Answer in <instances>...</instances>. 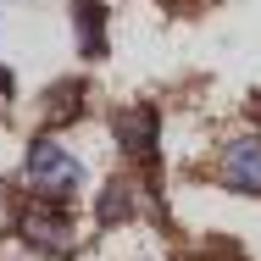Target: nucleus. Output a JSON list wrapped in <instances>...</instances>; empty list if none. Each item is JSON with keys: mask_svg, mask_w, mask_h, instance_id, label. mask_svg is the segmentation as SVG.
Wrapping results in <instances>:
<instances>
[{"mask_svg": "<svg viewBox=\"0 0 261 261\" xmlns=\"http://www.w3.org/2000/svg\"><path fill=\"white\" fill-rule=\"evenodd\" d=\"M78 178L84 172H78V156L72 150H61L56 139H34V150H28V184L39 195H56L61 200V195L78 189Z\"/></svg>", "mask_w": 261, "mask_h": 261, "instance_id": "nucleus-1", "label": "nucleus"}, {"mask_svg": "<svg viewBox=\"0 0 261 261\" xmlns=\"http://www.w3.org/2000/svg\"><path fill=\"white\" fill-rule=\"evenodd\" d=\"M17 233H22L28 250H45V256L72 250V222H67V211H50V206H22L17 211Z\"/></svg>", "mask_w": 261, "mask_h": 261, "instance_id": "nucleus-2", "label": "nucleus"}, {"mask_svg": "<svg viewBox=\"0 0 261 261\" xmlns=\"http://www.w3.org/2000/svg\"><path fill=\"white\" fill-rule=\"evenodd\" d=\"M156 134H161V128H156V111H150V106H134V111L117 117V145H122L134 161L156 156Z\"/></svg>", "mask_w": 261, "mask_h": 261, "instance_id": "nucleus-3", "label": "nucleus"}, {"mask_svg": "<svg viewBox=\"0 0 261 261\" xmlns=\"http://www.w3.org/2000/svg\"><path fill=\"white\" fill-rule=\"evenodd\" d=\"M222 178H228V189H239V195H261V139H239V145H228V156H222Z\"/></svg>", "mask_w": 261, "mask_h": 261, "instance_id": "nucleus-4", "label": "nucleus"}, {"mask_svg": "<svg viewBox=\"0 0 261 261\" xmlns=\"http://www.w3.org/2000/svg\"><path fill=\"white\" fill-rule=\"evenodd\" d=\"M100 0H78V45H84V50L89 56H100L106 50V39H100Z\"/></svg>", "mask_w": 261, "mask_h": 261, "instance_id": "nucleus-5", "label": "nucleus"}, {"mask_svg": "<svg viewBox=\"0 0 261 261\" xmlns=\"http://www.w3.org/2000/svg\"><path fill=\"white\" fill-rule=\"evenodd\" d=\"M78 100H84V89L78 84H61V89L45 95V117L50 122H67V117H78Z\"/></svg>", "mask_w": 261, "mask_h": 261, "instance_id": "nucleus-6", "label": "nucleus"}, {"mask_svg": "<svg viewBox=\"0 0 261 261\" xmlns=\"http://www.w3.org/2000/svg\"><path fill=\"white\" fill-rule=\"evenodd\" d=\"M128 217V184H111L100 200V222H122Z\"/></svg>", "mask_w": 261, "mask_h": 261, "instance_id": "nucleus-7", "label": "nucleus"}]
</instances>
